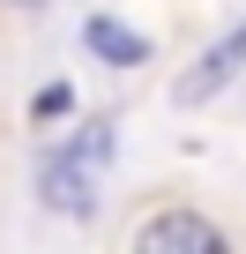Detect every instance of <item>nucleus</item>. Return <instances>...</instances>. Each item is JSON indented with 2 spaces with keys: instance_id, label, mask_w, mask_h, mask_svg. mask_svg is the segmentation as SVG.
Here are the masks:
<instances>
[{
  "instance_id": "obj_4",
  "label": "nucleus",
  "mask_w": 246,
  "mask_h": 254,
  "mask_svg": "<svg viewBox=\"0 0 246 254\" xmlns=\"http://www.w3.org/2000/svg\"><path fill=\"white\" fill-rule=\"evenodd\" d=\"M82 45H90L97 60H112V67H135V60H149V38H135L127 23H112V15H97V23L82 30Z\"/></svg>"
},
{
  "instance_id": "obj_1",
  "label": "nucleus",
  "mask_w": 246,
  "mask_h": 254,
  "mask_svg": "<svg viewBox=\"0 0 246 254\" xmlns=\"http://www.w3.org/2000/svg\"><path fill=\"white\" fill-rule=\"evenodd\" d=\"M104 165H112V120H90L82 135L45 165V202L67 209V217H82L90 194H97V172H104Z\"/></svg>"
},
{
  "instance_id": "obj_2",
  "label": "nucleus",
  "mask_w": 246,
  "mask_h": 254,
  "mask_svg": "<svg viewBox=\"0 0 246 254\" xmlns=\"http://www.w3.org/2000/svg\"><path fill=\"white\" fill-rule=\"evenodd\" d=\"M135 254H231V239L194 209H164L135 232Z\"/></svg>"
},
{
  "instance_id": "obj_3",
  "label": "nucleus",
  "mask_w": 246,
  "mask_h": 254,
  "mask_svg": "<svg viewBox=\"0 0 246 254\" xmlns=\"http://www.w3.org/2000/svg\"><path fill=\"white\" fill-rule=\"evenodd\" d=\"M239 67H246V23H239V30H224V38H216V45H209V53L179 75V90H172V97H179V105H209V97L239 75Z\"/></svg>"
}]
</instances>
